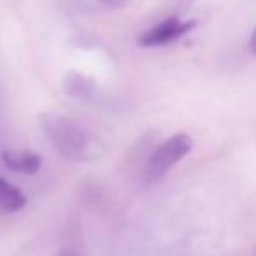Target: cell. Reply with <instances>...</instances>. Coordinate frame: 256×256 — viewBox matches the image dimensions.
<instances>
[{"label": "cell", "mask_w": 256, "mask_h": 256, "mask_svg": "<svg viewBox=\"0 0 256 256\" xmlns=\"http://www.w3.org/2000/svg\"><path fill=\"white\" fill-rule=\"evenodd\" d=\"M67 92L74 96H79V98H88L86 93L92 92V88L84 86V78L82 76H70L67 82Z\"/></svg>", "instance_id": "6"}, {"label": "cell", "mask_w": 256, "mask_h": 256, "mask_svg": "<svg viewBox=\"0 0 256 256\" xmlns=\"http://www.w3.org/2000/svg\"><path fill=\"white\" fill-rule=\"evenodd\" d=\"M26 206V196L12 182L0 178V212L12 214Z\"/></svg>", "instance_id": "5"}, {"label": "cell", "mask_w": 256, "mask_h": 256, "mask_svg": "<svg viewBox=\"0 0 256 256\" xmlns=\"http://www.w3.org/2000/svg\"><path fill=\"white\" fill-rule=\"evenodd\" d=\"M192 150L193 140L188 134H176V136L168 137L151 154L150 162H148V172L151 176H154V178L164 176L174 165H178L182 158L188 156Z\"/></svg>", "instance_id": "2"}, {"label": "cell", "mask_w": 256, "mask_h": 256, "mask_svg": "<svg viewBox=\"0 0 256 256\" xmlns=\"http://www.w3.org/2000/svg\"><path fill=\"white\" fill-rule=\"evenodd\" d=\"M40 126L51 146L67 160H88L93 151L92 134L76 120L64 114H42Z\"/></svg>", "instance_id": "1"}, {"label": "cell", "mask_w": 256, "mask_h": 256, "mask_svg": "<svg viewBox=\"0 0 256 256\" xmlns=\"http://www.w3.org/2000/svg\"><path fill=\"white\" fill-rule=\"evenodd\" d=\"M249 51H251L252 54H256V26H254V30H252L251 37H249Z\"/></svg>", "instance_id": "8"}, {"label": "cell", "mask_w": 256, "mask_h": 256, "mask_svg": "<svg viewBox=\"0 0 256 256\" xmlns=\"http://www.w3.org/2000/svg\"><path fill=\"white\" fill-rule=\"evenodd\" d=\"M102 4L109 6V8H123L124 4H128L130 0H100Z\"/></svg>", "instance_id": "7"}, {"label": "cell", "mask_w": 256, "mask_h": 256, "mask_svg": "<svg viewBox=\"0 0 256 256\" xmlns=\"http://www.w3.org/2000/svg\"><path fill=\"white\" fill-rule=\"evenodd\" d=\"M193 25H195L193 22H181V20H178V18L164 20L162 23H158L153 28L148 30L139 39V42L148 48L165 46V44L176 42V40L181 39L182 36H186V34L193 28Z\"/></svg>", "instance_id": "3"}, {"label": "cell", "mask_w": 256, "mask_h": 256, "mask_svg": "<svg viewBox=\"0 0 256 256\" xmlns=\"http://www.w3.org/2000/svg\"><path fill=\"white\" fill-rule=\"evenodd\" d=\"M58 256H79L78 252H74V251H70V249H65V251H62Z\"/></svg>", "instance_id": "9"}, {"label": "cell", "mask_w": 256, "mask_h": 256, "mask_svg": "<svg viewBox=\"0 0 256 256\" xmlns=\"http://www.w3.org/2000/svg\"><path fill=\"white\" fill-rule=\"evenodd\" d=\"M2 164L12 172L34 176L42 167V158L36 153H30V151L8 150L2 151Z\"/></svg>", "instance_id": "4"}]
</instances>
